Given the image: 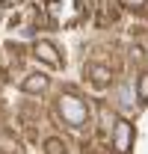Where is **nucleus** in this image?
Wrapping results in <instances>:
<instances>
[{
  "label": "nucleus",
  "instance_id": "nucleus-1",
  "mask_svg": "<svg viewBox=\"0 0 148 154\" xmlns=\"http://www.w3.org/2000/svg\"><path fill=\"white\" fill-rule=\"evenodd\" d=\"M56 116H59L68 128L80 131V128L89 122V104L80 95H74V92H62V95L56 98Z\"/></svg>",
  "mask_w": 148,
  "mask_h": 154
},
{
  "label": "nucleus",
  "instance_id": "nucleus-2",
  "mask_svg": "<svg viewBox=\"0 0 148 154\" xmlns=\"http://www.w3.org/2000/svg\"><path fill=\"white\" fill-rule=\"evenodd\" d=\"M133 139H136L133 125L125 122V119H119L116 128H113V148H116V154H128L130 148H133Z\"/></svg>",
  "mask_w": 148,
  "mask_h": 154
},
{
  "label": "nucleus",
  "instance_id": "nucleus-3",
  "mask_svg": "<svg viewBox=\"0 0 148 154\" xmlns=\"http://www.w3.org/2000/svg\"><path fill=\"white\" fill-rule=\"evenodd\" d=\"M33 57H36L39 62H45L48 68H62V57H59L56 45L48 42V38H39L36 45H33Z\"/></svg>",
  "mask_w": 148,
  "mask_h": 154
},
{
  "label": "nucleus",
  "instance_id": "nucleus-4",
  "mask_svg": "<svg viewBox=\"0 0 148 154\" xmlns=\"http://www.w3.org/2000/svg\"><path fill=\"white\" fill-rule=\"evenodd\" d=\"M116 101H119L122 110H133V107H136L139 98H136V92H133V83H130V80H122V83H119V89H116Z\"/></svg>",
  "mask_w": 148,
  "mask_h": 154
},
{
  "label": "nucleus",
  "instance_id": "nucleus-5",
  "mask_svg": "<svg viewBox=\"0 0 148 154\" xmlns=\"http://www.w3.org/2000/svg\"><path fill=\"white\" fill-rule=\"evenodd\" d=\"M48 86H51V77L48 74H27L24 83H21V89H24L27 95H42Z\"/></svg>",
  "mask_w": 148,
  "mask_h": 154
},
{
  "label": "nucleus",
  "instance_id": "nucleus-6",
  "mask_svg": "<svg viewBox=\"0 0 148 154\" xmlns=\"http://www.w3.org/2000/svg\"><path fill=\"white\" fill-rule=\"evenodd\" d=\"M89 77H92V83L95 86H107L113 80V68H107V65H89Z\"/></svg>",
  "mask_w": 148,
  "mask_h": 154
},
{
  "label": "nucleus",
  "instance_id": "nucleus-7",
  "mask_svg": "<svg viewBox=\"0 0 148 154\" xmlns=\"http://www.w3.org/2000/svg\"><path fill=\"white\" fill-rule=\"evenodd\" d=\"M116 122H119V119L113 116V110H107V107L101 104V107H98V128H101V131H107V134H113Z\"/></svg>",
  "mask_w": 148,
  "mask_h": 154
},
{
  "label": "nucleus",
  "instance_id": "nucleus-8",
  "mask_svg": "<svg viewBox=\"0 0 148 154\" xmlns=\"http://www.w3.org/2000/svg\"><path fill=\"white\" fill-rule=\"evenodd\" d=\"M136 98H139V104H148V71L136 77Z\"/></svg>",
  "mask_w": 148,
  "mask_h": 154
},
{
  "label": "nucleus",
  "instance_id": "nucleus-9",
  "mask_svg": "<svg viewBox=\"0 0 148 154\" xmlns=\"http://www.w3.org/2000/svg\"><path fill=\"white\" fill-rule=\"evenodd\" d=\"M18 139H12V136L0 134V154H18Z\"/></svg>",
  "mask_w": 148,
  "mask_h": 154
},
{
  "label": "nucleus",
  "instance_id": "nucleus-10",
  "mask_svg": "<svg viewBox=\"0 0 148 154\" xmlns=\"http://www.w3.org/2000/svg\"><path fill=\"white\" fill-rule=\"evenodd\" d=\"M45 151L48 154H65V142H62V139H48V142H45Z\"/></svg>",
  "mask_w": 148,
  "mask_h": 154
},
{
  "label": "nucleus",
  "instance_id": "nucleus-11",
  "mask_svg": "<svg viewBox=\"0 0 148 154\" xmlns=\"http://www.w3.org/2000/svg\"><path fill=\"white\" fill-rule=\"evenodd\" d=\"M119 3H122V6H128V9H142L148 0H119Z\"/></svg>",
  "mask_w": 148,
  "mask_h": 154
},
{
  "label": "nucleus",
  "instance_id": "nucleus-12",
  "mask_svg": "<svg viewBox=\"0 0 148 154\" xmlns=\"http://www.w3.org/2000/svg\"><path fill=\"white\" fill-rule=\"evenodd\" d=\"M130 57L139 59V57H142V48H139V45H133V48H130Z\"/></svg>",
  "mask_w": 148,
  "mask_h": 154
}]
</instances>
